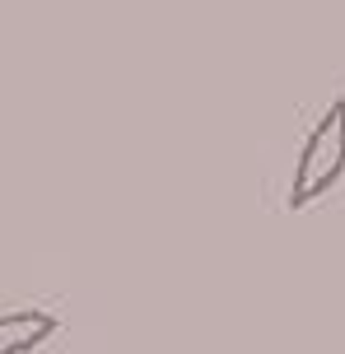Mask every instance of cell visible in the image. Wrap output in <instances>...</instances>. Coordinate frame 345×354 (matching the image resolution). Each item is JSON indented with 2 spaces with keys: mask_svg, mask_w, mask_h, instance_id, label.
<instances>
[{
  "mask_svg": "<svg viewBox=\"0 0 345 354\" xmlns=\"http://www.w3.org/2000/svg\"><path fill=\"white\" fill-rule=\"evenodd\" d=\"M47 336H56V317L42 308L0 313V354H33Z\"/></svg>",
  "mask_w": 345,
  "mask_h": 354,
  "instance_id": "7a4b0ae2",
  "label": "cell"
},
{
  "mask_svg": "<svg viewBox=\"0 0 345 354\" xmlns=\"http://www.w3.org/2000/svg\"><path fill=\"white\" fill-rule=\"evenodd\" d=\"M341 177H345V98H336L317 117V126L308 131V140L299 149L294 182H290V210H304L313 201H322Z\"/></svg>",
  "mask_w": 345,
  "mask_h": 354,
  "instance_id": "6da1fadb",
  "label": "cell"
}]
</instances>
